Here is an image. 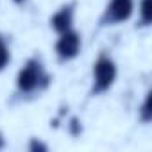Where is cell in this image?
<instances>
[{"instance_id":"6da1fadb","label":"cell","mask_w":152,"mask_h":152,"mask_svg":"<svg viewBox=\"0 0 152 152\" xmlns=\"http://www.w3.org/2000/svg\"><path fill=\"white\" fill-rule=\"evenodd\" d=\"M50 84V75L39 57H29L16 75V91L20 95H32L36 91L47 90Z\"/></svg>"},{"instance_id":"7a4b0ae2","label":"cell","mask_w":152,"mask_h":152,"mask_svg":"<svg viewBox=\"0 0 152 152\" xmlns=\"http://www.w3.org/2000/svg\"><path fill=\"white\" fill-rule=\"evenodd\" d=\"M116 75H118V68L115 59L106 54L100 52L93 63L91 68V95H102L106 91H109L116 81Z\"/></svg>"},{"instance_id":"3957f363","label":"cell","mask_w":152,"mask_h":152,"mask_svg":"<svg viewBox=\"0 0 152 152\" xmlns=\"http://www.w3.org/2000/svg\"><path fill=\"white\" fill-rule=\"evenodd\" d=\"M57 41L54 45V50H56V57L59 63H70L73 61L81 54V48H83V36L75 31V29H70L66 32H61L57 34Z\"/></svg>"},{"instance_id":"277c9868","label":"cell","mask_w":152,"mask_h":152,"mask_svg":"<svg viewBox=\"0 0 152 152\" xmlns=\"http://www.w3.org/2000/svg\"><path fill=\"white\" fill-rule=\"evenodd\" d=\"M134 13V0H109L100 16V25H118Z\"/></svg>"},{"instance_id":"5b68a950","label":"cell","mask_w":152,"mask_h":152,"mask_svg":"<svg viewBox=\"0 0 152 152\" xmlns=\"http://www.w3.org/2000/svg\"><path fill=\"white\" fill-rule=\"evenodd\" d=\"M73 20H75V2H70V4H64L61 6L52 16H50V27L61 34V32H66L70 29H73Z\"/></svg>"},{"instance_id":"8992f818","label":"cell","mask_w":152,"mask_h":152,"mask_svg":"<svg viewBox=\"0 0 152 152\" xmlns=\"http://www.w3.org/2000/svg\"><path fill=\"white\" fill-rule=\"evenodd\" d=\"M138 16L141 25H150L152 22V0H140L138 4Z\"/></svg>"},{"instance_id":"52a82bcc","label":"cell","mask_w":152,"mask_h":152,"mask_svg":"<svg viewBox=\"0 0 152 152\" xmlns=\"http://www.w3.org/2000/svg\"><path fill=\"white\" fill-rule=\"evenodd\" d=\"M11 63V48L4 34H0V72H4Z\"/></svg>"},{"instance_id":"ba28073f","label":"cell","mask_w":152,"mask_h":152,"mask_svg":"<svg viewBox=\"0 0 152 152\" xmlns=\"http://www.w3.org/2000/svg\"><path fill=\"white\" fill-rule=\"evenodd\" d=\"M150 118H152V109H150V93H147L145 100H143V102H141V106H140V120H141L143 124H148V122H150Z\"/></svg>"},{"instance_id":"9c48e42d","label":"cell","mask_w":152,"mask_h":152,"mask_svg":"<svg viewBox=\"0 0 152 152\" xmlns=\"http://www.w3.org/2000/svg\"><path fill=\"white\" fill-rule=\"evenodd\" d=\"M29 150H31V152H47V150H48V145L43 143V141L38 140V138H32V140L29 141Z\"/></svg>"},{"instance_id":"30bf717a","label":"cell","mask_w":152,"mask_h":152,"mask_svg":"<svg viewBox=\"0 0 152 152\" xmlns=\"http://www.w3.org/2000/svg\"><path fill=\"white\" fill-rule=\"evenodd\" d=\"M68 131H70L72 136H79L83 132V122L79 118H72L70 124H68Z\"/></svg>"},{"instance_id":"8fae6325","label":"cell","mask_w":152,"mask_h":152,"mask_svg":"<svg viewBox=\"0 0 152 152\" xmlns=\"http://www.w3.org/2000/svg\"><path fill=\"white\" fill-rule=\"evenodd\" d=\"M4 145H6V141H4V134L0 132V148H4Z\"/></svg>"},{"instance_id":"7c38bea8","label":"cell","mask_w":152,"mask_h":152,"mask_svg":"<svg viewBox=\"0 0 152 152\" xmlns=\"http://www.w3.org/2000/svg\"><path fill=\"white\" fill-rule=\"evenodd\" d=\"M13 2H15V4H18V6H22L23 2H27V0H13Z\"/></svg>"}]
</instances>
